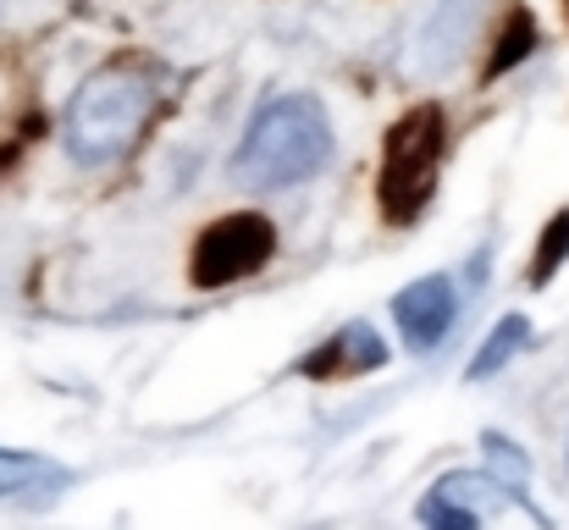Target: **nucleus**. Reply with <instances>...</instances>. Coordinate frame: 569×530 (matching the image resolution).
<instances>
[{
    "label": "nucleus",
    "mask_w": 569,
    "mask_h": 530,
    "mask_svg": "<svg viewBox=\"0 0 569 530\" xmlns=\"http://www.w3.org/2000/svg\"><path fill=\"white\" fill-rule=\"evenodd\" d=\"M531 50H537V22H531V11H526V6H515V11H509V22H503V33H498V44H492L487 78H498V72L520 67Z\"/></svg>",
    "instance_id": "6e6552de"
},
{
    "label": "nucleus",
    "mask_w": 569,
    "mask_h": 530,
    "mask_svg": "<svg viewBox=\"0 0 569 530\" xmlns=\"http://www.w3.org/2000/svg\"><path fill=\"white\" fill-rule=\"evenodd\" d=\"M61 481H67L61 464H50V459H39V453H11V448H0V498H22V492H33V487H61Z\"/></svg>",
    "instance_id": "0eeeda50"
},
{
    "label": "nucleus",
    "mask_w": 569,
    "mask_h": 530,
    "mask_svg": "<svg viewBox=\"0 0 569 530\" xmlns=\"http://www.w3.org/2000/svg\"><path fill=\"white\" fill-rule=\"evenodd\" d=\"M156 78L144 61H111L94 78H83V89L67 106L61 122V144L78 167H117L150 128L156 117Z\"/></svg>",
    "instance_id": "f257e3e1"
},
{
    "label": "nucleus",
    "mask_w": 569,
    "mask_h": 530,
    "mask_svg": "<svg viewBox=\"0 0 569 530\" xmlns=\"http://www.w3.org/2000/svg\"><path fill=\"white\" fill-rule=\"evenodd\" d=\"M448 156V122H442V106H415L403 111L392 128H387V150H381V216L387 221H415L437 188V167Z\"/></svg>",
    "instance_id": "7ed1b4c3"
},
{
    "label": "nucleus",
    "mask_w": 569,
    "mask_h": 530,
    "mask_svg": "<svg viewBox=\"0 0 569 530\" xmlns=\"http://www.w3.org/2000/svg\"><path fill=\"white\" fill-rule=\"evenodd\" d=\"M381 364H387V349H381L377 327L349 321L332 343H321V349L305 359V376H316V381H338V376H366V370H381Z\"/></svg>",
    "instance_id": "423d86ee"
},
{
    "label": "nucleus",
    "mask_w": 569,
    "mask_h": 530,
    "mask_svg": "<svg viewBox=\"0 0 569 530\" xmlns=\"http://www.w3.org/2000/svg\"><path fill=\"white\" fill-rule=\"evenodd\" d=\"M277 254V227L260 210H238V216H216L189 254V277L193 288H227L254 277L266 260Z\"/></svg>",
    "instance_id": "20e7f679"
},
{
    "label": "nucleus",
    "mask_w": 569,
    "mask_h": 530,
    "mask_svg": "<svg viewBox=\"0 0 569 530\" xmlns=\"http://www.w3.org/2000/svg\"><path fill=\"white\" fill-rule=\"evenodd\" d=\"M453 310H459V299H453L448 277H420V282H409L392 299V316H398V332H403L409 353L437 349L448 338V327H453Z\"/></svg>",
    "instance_id": "39448f33"
},
{
    "label": "nucleus",
    "mask_w": 569,
    "mask_h": 530,
    "mask_svg": "<svg viewBox=\"0 0 569 530\" xmlns=\"http://www.w3.org/2000/svg\"><path fill=\"white\" fill-rule=\"evenodd\" d=\"M327 161H332L327 106L316 94H277L249 122V133L232 156V177L249 188H282V182L316 177Z\"/></svg>",
    "instance_id": "f03ea898"
},
{
    "label": "nucleus",
    "mask_w": 569,
    "mask_h": 530,
    "mask_svg": "<svg viewBox=\"0 0 569 530\" xmlns=\"http://www.w3.org/2000/svg\"><path fill=\"white\" fill-rule=\"evenodd\" d=\"M420 526L426 530H476L481 526V509H470L459 492H448V487L437 481V492L420 503Z\"/></svg>",
    "instance_id": "9d476101"
},
{
    "label": "nucleus",
    "mask_w": 569,
    "mask_h": 530,
    "mask_svg": "<svg viewBox=\"0 0 569 530\" xmlns=\"http://www.w3.org/2000/svg\"><path fill=\"white\" fill-rule=\"evenodd\" d=\"M531 338V327H526V316H503L492 332H487V343H481V353L470 359V381H481V376H492L498 364H509L515 359V349Z\"/></svg>",
    "instance_id": "1a4fd4ad"
},
{
    "label": "nucleus",
    "mask_w": 569,
    "mask_h": 530,
    "mask_svg": "<svg viewBox=\"0 0 569 530\" xmlns=\"http://www.w3.org/2000/svg\"><path fill=\"white\" fill-rule=\"evenodd\" d=\"M565 260H569V210H559V216L542 227V243H537V260H531V288H548Z\"/></svg>",
    "instance_id": "9b49d317"
}]
</instances>
